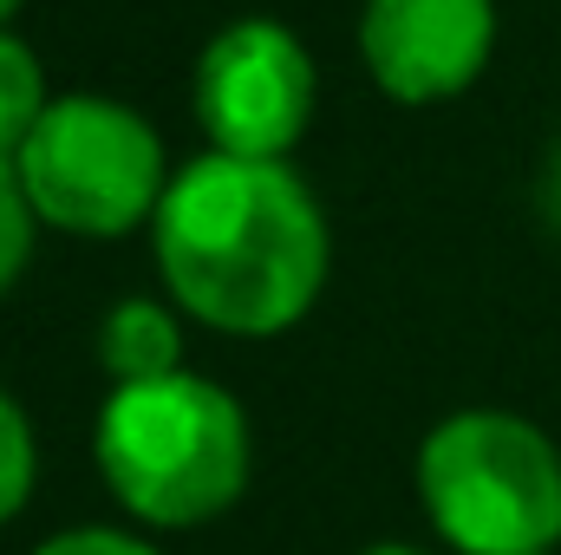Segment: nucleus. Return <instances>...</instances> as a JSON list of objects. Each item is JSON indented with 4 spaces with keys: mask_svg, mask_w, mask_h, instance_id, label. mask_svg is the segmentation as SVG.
<instances>
[{
    "mask_svg": "<svg viewBox=\"0 0 561 555\" xmlns=\"http://www.w3.org/2000/svg\"><path fill=\"white\" fill-rule=\"evenodd\" d=\"M313 112V59L280 20H229L196 59V118L216 150L280 157Z\"/></svg>",
    "mask_w": 561,
    "mask_h": 555,
    "instance_id": "obj_5",
    "label": "nucleus"
},
{
    "mask_svg": "<svg viewBox=\"0 0 561 555\" xmlns=\"http://www.w3.org/2000/svg\"><path fill=\"white\" fill-rule=\"evenodd\" d=\"M33 555H157L144 536H125V530H66V536H53V543H39Z\"/></svg>",
    "mask_w": 561,
    "mask_h": 555,
    "instance_id": "obj_11",
    "label": "nucleus"
},
{
    "mask_svg": "<svg viewBox=\"0 0 561 555\" xmlns=\"http://www.w3.org/2000/svg\"><path fill=\"white\" fill-rule=\"evenodd\" d=\"M46 105L53 99H46V79H39L33 46L13 39V33H0V157H20V144L39 125Z\"/></svg>",
    "mask_w": 561,
    "mask_h": 555,
    "instance_id": "obj_8",
    "label": "nucleus"
},
{
    "mask_svg": "<svg viewBox=\"0 0 561 555\" xmlns=\"http://www.w3.org/2000/svg\"><path fill=\"white\" fill-rule=\"evenodd\" d=\"M7 7H13V0H0V13H7Z\"/></svg>",
    "mask_w": 561,
    "mask_h": 555,
    "instance_id": "obj_14",
    "label": "nucleus"
},
{
    "mask_svg": "<svg viewBox=\"0 0 561 555\" xmlns=\"http://www.w3.org/2000/svg\"><path fill=\"white\" fill-rule=\"evenodd\" d=\"M92 457L138 523L196 530L249 490V418L203 373L112 386Z\"/></svg>",
    "mask_w": 561,
    "mask_h": 555,
    "instance_id": "obj_2",
    "label": "nucleus"
},
{
    "mask_svg": "<svg viewBox=\"0 0 561 555\" xmlns=\"http://www.w3.org/2000/svg\"><path fill=\"white\" fill-rule=\"evenodd\" d=\"M99 360L118 386H144V380H170L183 373V333H176V314L163 301H118L99 327Z\"/></svg>",
    "mask_w": 561,
    "mask_h": 555,
    "instance_id": "obj_7",
    "label": "nucleus"
},
{
    "mask_svg": "<svg viewBox=\"0 0 561 555\" xmlns=\"http://www.w3.org/2000/svg\"><path fill=\"white\" fill-rule=\"evenodd\" d=\"M26 249H33V203L13 157H0V287L26 269Z\"/></svg>",
    "mask_w": 561,
    "mask_h": 555,
    "instance_id": "obj_10",
    "label": "nucleus"
},
{
    "mask_svg": "<svg viewBox=\"0 0 561 555\" xmlns=\"http://www.w3.org/2000/svg\"><path fill=\"white\" fill-rule=\"evenodd\" d=\"M359 555H424V550H412V543H379V550H359Z\"/></svg>",
    "mask_w": 561,
    "mask_h": 555,
    "instance_id": "obj_13",
    "label": "nucleus"
},
{
    "mask_svg": "<svg viewBox=\"0 0 561 555\" xmlns=\"http://www.w3.org/2000/svg\"><path fill=\"white\" fill-rule=\"evenodd\" d=\"M157 269L196 320L280 333L327 281V216L280 157L209 150L157 203Z\"/></svg>",
    "mask_w": 561,
    "mask_h": 555,
    "instance_id": "obj_1",
    "label": "nucleus"
},
{
    "mask_svg": "<svg viewBox=\"0 0 561 555\" xmlns=\"http://www.w3.org/2000/svg\"><path fill=\"white\" fill-rule=\"evenodd\" d=\"M542 209L556 216V229H561V144H556V157H549V170H542Z\"/></svg>",
    "mask_w": 561,
    "mask_h": 555,
    "instance_id": "obj_12",
    "label": "nucleus"
},
{
    "mask_svg": "<svg viewBox=\"0 0 561 555\" xmlns=\"http://www.w3.org/2000/svg\"><path fill=\"white\" fill-rule=\"evenodd\" d=\"M496 33L490 0H366L359 39L386 92L399 99H444L457 92Z\"/></svg>",
    "mask_w": 561,
    "mask_h": 555,
    "instance_id": "obj_6",
    "label": "nucleus"
},
{
    "mask_svg": "<svg viewBox=\"0 0 561 555\" xmlns=\"http://www.w3.org/2000/svg\"><path fill=\"white\" fill-rule=\"evenodd\" d=\"M419 503L457 555H549L561 543V451L516 412H450L419 444Z\"/></svg>",
    "mask_w": 561,
    "mask_h": 555,
    "instance_id": "obj_3",
    "label": "nucleus"
},
{
    "mask_svg": "<svg viewBox=\"0 0 561 555\" xmlns=\"http://www.w3.org/2000/svg\"><path fill=\"white\" fill-rule=\"evenodd\" d=\"M33 471H39V451H33V424L20 412V399L0 393V523H13L33 497Z\"/></svg>",
    "mask_w": 561,
    "mask_h": 555,
    "instance_id": "obj_9",
    "label": "nucleus"
},
{
    "mask_svg": "<svg viewBox=\"0 0 561 555\" xmlns=\"http://www.w3.org/2000/svg\"><path fill=\"white\" fill-rule=\"evenodd\" d=\"M26 203L79 236H118L144 209L163 203V144L150 118L105 99V92H66L39 112L13 157Z\"/></svg>",
    "mask_w": 561,
    "mask_h": 555,
    "instance_id": "obj_4",
    "label": "nucleus"
}]
</instances>
